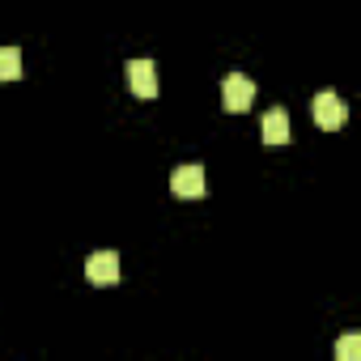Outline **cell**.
Returning a JSON list of instances; mask_svg holds the SVG:
<instances>
[{"mask_svg":"<svg viewBox=\"0 0 361 361\" xmlns=\"http://www.w3.org/2000/svg\"><path fill=\"white\" fill-rule=\"evenodd\" d=\"M221 102H226V111H230V115L251 111V102H255V85H251V77L230 73V77L221 81Z\"/></svg>","mask_w":361,"mask_h":361,"instance_id":"6da1fadb","label":"cell"},{"mask_svg":"<svg viewBox=\"0 0 361 361\" xmlns=\"http://www.w3.org/2000/svg\"><path fill=\"white\" fill-rule=\"evenodd\" d=\"M85 276H90V285H115V281H119V255H115V251L90 255V259H85Z\"/></svg>","mask_w":361,"mask_h":361,"instance_id":"5b68a950","label":"cell"},{"mask_svg":"<svg viewBox=\"0 0 361 361\" xmlns=\"http://www.w3.org/2000/svg\"><path fill=\"white\" fill-rule=\"evenodd\" d=\"M128 85L136 98H157V64L153 60H132L128 64Z\"/></svg>","mask_w":361,"mask_h":361,"instance_id":"277c9868","label":"cell"},{"mask_svg":"<svg viewBox=\"0 0 361 361\" xmlns=\"http://www.w3.org/2000/svg\"><path fill=\"white\" fill-rule=\"evenodd\" d=\"M310 111H314V123L323 128V132H340L344 128V119H348V106L331 94V90H323V94H314V102H310Z\"/></svg>","mask_w":361,"mask_h":361,"instance_id":"7a4b0ae2","label":"cell"},{"mask_svg":"<svg viewBox=\"0 0 361 361\" xmlns=\"http://www.w3.org/2000/svg\"><path fill=\"white\" fill-rule=\"evenodd\" d=\"M264 145H289V115H285V106H272L264 115Z\"/></svg>","mask_w":361,"mask_h":361,"instance_id":"8992f818","label":"cell"},{"mask_svg":"<svg viewBox=\"0 0 361 361\" xmlns=\"http://www.w3.org/2000/svg\"><path fill=\"white\" fill-rule=\"evenodd\" d=\"M170 192H174L178 200H200V196H204V170H200V166H178V170L170 174Z\"/></svg>","mask_w":361,"mask_h":361,"instance_id":"3957f363","label":"cell"},{"mask_svg":"<svg viewBox=\"0 0 361 361\" xmlns=\"http://www.w3.org/2000/svg\"><path fill=\"white\" fill-rule=\"evenodd\" d=\"M18 77H22V51L0 47V81H18Z\"/></svg>","mask_w":361,"mask_h":361,"instance_id":"52a82bcc","label":"cell"},{"mask_svg":"<svg viewBox=\"0 0 361 361\" xmlns=\"http://www.w3.org/2000/svg\"><path fill=\"white\" fill-rule=\"evenodd\" d=\"M357 353H361V336H344V340L336 344V357H340V361H353Z\"/></svg>","mask_w":361,"mask_h":361,"instance_id":"ba28073f","label":"cell"}]
</instances>
